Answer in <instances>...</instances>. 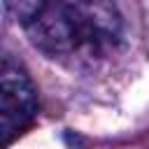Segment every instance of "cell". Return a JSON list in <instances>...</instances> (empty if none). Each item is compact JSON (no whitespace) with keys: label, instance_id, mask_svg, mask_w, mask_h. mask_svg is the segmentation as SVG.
Here are the masks:
<instances>
[{"label":"cell","instance_id":"cell-1","mask_svg":"<svg viewBox=\"0 0 149 149\" xmlns=\"http://www.w3.org/2000/svg\"><path fill=\"white\" fill-rule=\"evenodd\" d=\"M28 42L68 68L107 61L123 40V16L114 0H5Z\"/></svg>","mask_w":149,"mask_h":149},{"label":"cell","instance_id":"cell-2","mask_svg":"<svg viewBox=\"0 0 149 149\" xmlns=\"http://www.w3.org/2000/svg\"><path fill=\"white\" fill-rule=\"evenodd\" d=\"M37 114V95L26 70L9 56L0 68V133L2 144H12L23 130L30 128Z\"/></svg>","mask_w":149,"mask_h":149}]
</instances>
